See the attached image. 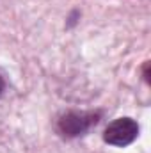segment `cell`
<instances>
[{
    "mask_svg": "<svg viewBox=\"0 0 151 153\" xmlns=\"http://www.w3.org/2000/svg\"><path fill=\"white\" fill-rule=\"evenodd\" d=\"M137 135H139V125L130 117H119L107 126L103 139H105V143H109L112 146L123 148V146L132 144L137 139Z\"/></svg>",
    "mask_w": 151,
    "mask_h": 153,
    "instance_id": "obj_1",
    "label": "cell"
},
{
    "mask_svg": "<svg viewBox=\"0 0 151 153\" xmlns=\"http://www.w3.org/2000/svg\"><path fill=\"white\" fill-rule=\"evenodd\" d=\"M96 123H98V114L94 112H68L59 119V130L66 137H76L85 134Z\"/></svg>",
    "mask_w": 151,
    "mask_h": 153,
    "instance_id": "obj_2",
    "label": "cell"
},
{
    "mask_svg": "<svg viewBox=\"0 0 151 153\" xmlns=\"http://www.w3.org/2000/svg\"><path fill=\"white\" fill-rule=\"evenodd\" d=\"M2 91H4V80H2V76H0V94H2Z\"/></svg>",
    "mask_w": 151,
    "mask_h": 153,
    "instance_id": "obj_3",
    "label": "cell"
}]
</instances>
